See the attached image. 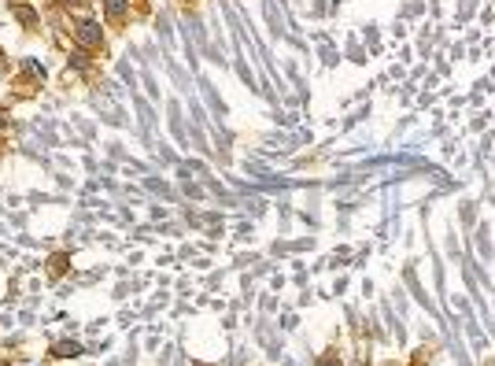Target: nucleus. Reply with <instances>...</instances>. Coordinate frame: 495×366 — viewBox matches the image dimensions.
Listing matches in <instances>:
<instances>
[{
	"instance_id": "nucleus-1",
	"label": "nucleus",
	"mask_w": 495,
	"mask_h": 366,
	"mask_svg": "<svg viewBox=\"0 0 495 366\" xmlns=\"http://www.w3.org/2000/svg\"><path fill=\"white\" fill-rule=\"evenodd\" d=\"M78 33H81V41H85V44H92L100 30H96V22H81V26H78Z\"/></svg>"
},
{
	"instance_id": "nucleus-2",
	"label": "nucleus",
	"mask_w": 495,
	"mask_h": 366,
	"mask_svg": "<svg viewBox=\"0 0 495 366\" xmlns=\"http://www.w3.org/2000/svg\"><path fill=\"white\" fill-rule=\"evenodd\" d=\"M74 351H78V344H60V348H56V355H74Z\"/></svg>"
}]
</instances>
